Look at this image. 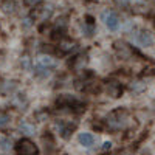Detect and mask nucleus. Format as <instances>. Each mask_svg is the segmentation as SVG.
<instances>
[{"mask_svg":"<svg viewBox=\"0 0 155 155\" xmlns=\"http://www.w3.org/2000/svg\"><path fill=\"white\" fill-rule=\"evenodd\" d=\"M34 73H36L37 76H41V78H48V76H50V68L42 67V65H37L36 70H34Z\"/></svg>","mask_w":155,"mask_h":155,"instance_id":"obj_14","label":"nucleus"},{"mask_svg":"<svg viewBox=\"0 0 155 155\" xmlns=\"http://www.w3.org/2000/svg\"><path fill=\"white\" fill-rule=\"evenodd\" d=\"M31 25H33V17H25L23 19V27L25 28H30Z\"/></svg>","mask_w":155,"mask_h":155,"instance_id":"obj_21","label":"nucleus"},{"mask_svg":"<svg viewBox=\"0 0 155 155\" xmlns=\"http://www.w3.org/2000/svg\"><path fill=\"white\" fill-rule=\"evenodd\" d=\"M39 65L47 67V68H54L58 65V62L53 58H50V56H41L39 58Z\"/></svg>","mask_w":155,"mask_h":155,"instance_id":"obj_9","label":"nucleus"},{"mask_svg":"<svg viewBox=\"0 0 155 155\" xmlns=\"http://www.w3.org/2000/svg\"><path fill=\"white\" fill-rule=\"evenodd\" d=\"M79 143L85 147H90L95 143V137L92 134H79Z\"/></svg>","mask_w":155,"mask_h":155,"instance_id":"obj_10","label":"nucleus"},{"mask_svg":"<svg viewBox=\"0 0 155 155\" xmlns=\"http://www.w3.org/2000/svg\"><path fill=\"white\" fill-rule=\"evenodd\" d=\"M42 2L44 0H23V3L28 8H37L39 5H42Z\"/></svg>","mask_w":155,"mask_h":155,"instance_id":"obj_16","label":"nucleus"},{"mask_svg":"<svg viewBox=\"0 0 155 155\" xmlns=\"http://www.w3.org/2000/svg\"><path fill=\"white\" fill-rule=\"evenodd\" d=\"M22 67L27 68V70L31 67V59H30L28 54H23V58H22Z\"/></svg>","mask_w":155,"mask_h":155,"instance_id":"obj_19","label":"nucleus"},{"mask_svg":"<svg viewBox=\"0 0 155 155\" xmlns=\"http://www.w3.org/2000/svg\"><path fill=\"white\" fill-rule=\"evenodd\" d=\"M16 0H0V9H2L5 14H12L16 11Z\"/></svg>","mask_w":155,"mask_h":155,"instance_id":"obj_8","label":"nucleus"},{"mask_svg":"<svg viewBox=\"0 0 155 155\" xmlns=\"http://www.w3.org/2000/svg\"><path fill=\"white\" fill-rule=\"evenodd\" d=\"M106 126L110 129V130H121V129L127 127V124L130 123V115H129L126 110H115L112 112L107 118H106Z\"/></svg>","mask_w":155,"mask_h":155,"instance_id":"obj_1","label":"nucleus"},{"mask_svg":"<svg viewBox=\"0 0 155 155\" xmlns=\"http://www.w3.org/2000/svg\"><path fill=\"white\" fill-rule=\"evenodd\" d=\"M112 155H126L124 152H115V153H112Z\"/></svg>","mask_w":155,"mask_h":155,"instance_id":"obj_24","label":"nucleus"},{"mask_svg":"<svg viewBox=\"0 0 155 155\" xmlns=\"http://www.w3.org/2000/svg\"><path fill=\"white\" fill-rule=\"evenodd\" d=\"M56 127L61 130V134H62V137H64V138H68V137H70V134H71V130L74 129V126H65L64 123L56 124Z\"/></svg>","mask_w":155,"mask_h":155,"instance_id":"obj_12","label":"nucleus"},{"mask_svg":"<svg viewBox=\"0 0 155 155\" xmlns=\"http://www.w3.org/2000/svg\"><path fill=\"white\" fill-rule=\"evenodd\" d=\"M110 147H112V143H109V141H107V143H104V144H102V150H104V152L110 150Z\"/></svg>","mask_w":155,"mask_h":155,"instance_id":"obj_23","label":"nucleus"},{"mask_svg":"<svg viewBox=\"0 0 155 155\" xmlns=\"http://www.w3.org/2000/svg\"><path fill=\"white\" fill-rule=\"evenodd\" d=\"M16 152H17V155H39L37 146L28 138L20 140L16 144Z\"/></svg>","mask_w":155,"mask_h":155,"instance_id":"obj_2","label":"nucleus"},{"mask_svg":"<svg viewBox=\"0 0 155 155\" xmlns=\"http://www.w3.org/2000/svg\"><path fill=\"white\" fill-rule=\"evenodd\" d=\"M116 3H118L120 6H127L129 5V2H130V0H115Z\"/></svg>","mask_w":155,"mask_h":155,"instance_id":"obj_22","label":"nucleus"},{"mask_svg":"<svg viewBox=\"0 0 155 155\" xmlns=\"http://www.w3.org/2000/svg\"><path fill=\"white\" fill-rule=\"evenodd\" d=\"M11 147V141L8 138H0V149L2 150H9Z\"/></svg>","mask_w":155,"mask_h":155,"instance_id":"obj_17","label":"nucleus"},{"mask_svg":"<svg viewBox=\"0 0 155 155\" xmlns=\"http://www.w3.org/2000/svg\"><path fill=\"white\" fill-rule=\"evenodd\" d=\"M101 19H102V22L106 23V27L109 30H112V31H115L116 28H118V25H120V19H118V16H116V12L109 11V9L102 12Z\"/></svg>","mask_w":155,"mask_h":155,"instance_id":"obj_3","label":"nucleus"},{"mask_svg":"<svg viewBox=\"0 0 155 155\" xmlns=\"http://www.w3.org/2000/svg\"><path fill=\"white\" fill-rule=\"evenodd\" d=\"M107 93L109 96L112 98H120L121 93H123V85L120 82H115V81H110L107 84Z\"/></svg>","mask_w":155,"mask_h":155,"instance_id":"obj_6","label":"nucleus"},{"mask_svg":"<svg viewBox=\"0 0 155 155\" xmlns=\"http://www.w3.org/2000/svg\"><path fill=\"white\" fill-rule=\"evenodd\" d=\"M85 64H87V56L79 54V56H76V58L73 59V62H71V67H73L74 70H81V68H84Z\"/></svg>","mask_w":155,"mask_h":155,"instance_id":"obj_11","label":"nucleus"},{"mask_svg":"<svg viewBox=\"0 0 155 155\" xmlns=\"http://www.w3.org/2000/svg\"><path fill=\"white\" fill-rule=\"evenodd\" d=\"M134 37V41L138 44V45H141V47H149V45H152V36L146 31V30H138L137 31V34L135 36H132Z\"/></svg>","mask_w":155,"mask_h":155,"instance_id":"obj_4","label":"nucleus"},{"mask_svg":"<svg viewBox=\"0 0 155 155\" xmlns=\"http://www.w3.org/2000/svg\"><path fill=\"white\" fill-rule=\"evenodd\" d=\"M51 12H53V6H51V5H47L45 8H42V9H41V20L45 22L47 19H50Z\"/></svg>","mask_w":155,"mask_h":155,"instance_id":"obj_13","label":"nucleus"},{"mask_svg":"<svg viewBox=\"0 0 155 155\" xmlns=\"http://www.w3.org/2000/svg\"><path fill=\"white\" fill-rule=\"evenodd\" d=\"M14 87H16V82H5V84H2L0 92H2L3 95H8L9 92H12V90H14Z\"/></svg>","mask_w":155,"mask_h":155,"instance_id":"obj_15","label":"nucleus"},{"mask_svg":"<svg viewBox=\"0 0 155 155\" xmlns=\"http://www.w3.org/2000/svg\"><path fill=\"white\" fill-rule=\"evenodd\" d=\"M115 50H116V53H118L121 58H124V59H129L132 54H134V50L129 47V45H126L124 42H121V41H116L115 44Z\"/></svg>","mask_w":155,"mask_h":155,"instance_id":"obj_5","label":"nucleus"},{"mask_svg":"<svg viewBox=\"0 0 155 155\" xmlns=\"http://www.w3.org/2000/svg\"><path fill=\"white\" fill-rule=\"evenodd\" d=\"M76 47V44L73 42V41H68V39H62V41L59 42V45H58V51L61 54H67V53H70V51L73 50Z\"/></svg>","mask_w":155,"mask_h":155,"instance_id":"obj_7","label":"nucleus"},{"mask_svg":"<svg viewBox=\"0 0 155 155\" xmlns=\"http://www.w3.org/2000/svg\"><path fill=\"white\" fill-rule=\"evenodd\" d=\"M9 124V116L8 115H0V129H5Z\"/></svg>","mask_w":155,"mask_h":155,"instance_id":"obj_20","label":"nucleus"},{"mask_svg":"<svg viewBox=\"0 0 155 155\" xmlns=\"http://www.w3.org/2000/svg\"><path fill=\"white\" fill-rule=\"evenodd\" d=\"M20 130L25 132V134H28V135H31V134L34 132V127H33V126H28L27 123H22V124H20Z\"/></svg>","mask_w":155,"mask_h":155,"instance_id":"obj_18","label":"nucleus"}]
</instances>
